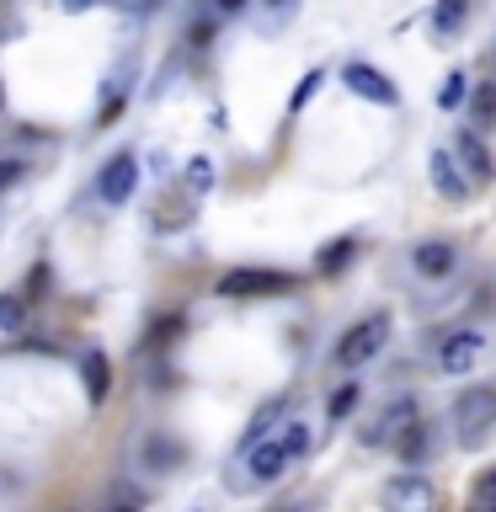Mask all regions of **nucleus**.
Here are the masks:
<instances>
[{"mask_svg":"<svg viewBox=\"0 0 496 512\" xmlns=\"http://www.w3.org/2000/svg\"><path fill=\"white\" fill-rule=\"evenodd\" d=\"M310 454V422H283L272 438H262L256 448H246V486H267V480H278L294 459Z\"/></svg>","mask_w":496,"mask_h":512,"instance_id":"nucleus-1","label":"nucleus"},{"mask_svg":"<svg viewBox=\"0 0 496 512\" xmlns=\"http://www.w3.org/2000/svg\"><path fill=\"white\" fill-rule=\"evenodd\" d=\"M384 342H390V315H363L358 326H347L342 331V342H336V363L342 368H363V363H374Z\"/></svg>","mask_w":496,"mask_h":512,"instance_id":"nucleus-2","label":"nucleus"},{"mask_svg":"<svg viewBox=\"0 0 496 512\" xmlns=\"http://www.w3.org/2000/svg\"><path fill=\"white\" fill-rule=\"evenodd\" d=\"M454 427L464 448H480L496 432V390H464L454 406Z\"/></svg>","mask_w":496,"mask_h":512,"instance_id":"nucleus-3","label":"nucleus"},{"mask_svg":"<svg viewBox=\"0 0 496 512\" xmlns=\"http://www.w3.org/2000/svg\"><path fill=\"white\" fill-rule=\"evenodd\" d=\"M294 288V272H272V267H235L219 278L224 299H267V294H288Z\"/></svg>","mask_w":496,"mask_h":512,"instance_id":"nucleus-4","label":"nucleus"},{"mask_svg":"<svg viewBox=\"0 0 496 512\" xmlns=\"http://www.w3.org/2000/svg\"><path fill=\"white\" fill-rule=\"evenodd\" d=\"M379 507L384 512H438V486L427 475H395L379 491Z\"/></svg>","mask_w":496,"mask_h":512,"instance_id":"nucleus-5","label":"nucleus"},{"mask_svg":"<svg viewBox=\"0 0 496 512\" xmlns=\"http://www.w3.org/2000/svg\"><path fill=\"white\" fill-rule=\"evenodd\" d=\"M480 358H486V336L470 331V326L448 331L443 342H438V368H443V374H470Z\"/></svg>","mask_w":496,"mask_h":512,"instance_id":"nucleus-6","label":"nucleus"},{"mask_svg":"<svg viewBox=\"0 0 496 512\" xmlns=\"http://www.w3.org/2000/svg\"><path fill=\"white\" fill-rule=\"evenodd\" d=\"M342 80H347V91H352V96H363V102H374V107H395V102H400L395 80H390V75H379L374 64H358V59H352L347 70H342Z\"/></svg>","mask_w":496,"mask_h":512,"instance_id":"nucleus-7","label":"nucleus"},{"mask_svg":"<svg viewBox=\"0 0 496 512\" xmlns=\"http://www.w3.org/2000/svg\"><path fill=\"white\" fill-rule=\"evenodd\" d=\"M134 182H139V160L128 155V150H118L102 166V176H96V192H102V203H128V192H134Z\"/></svg>","mask_w":496,"mask_h":512,"instance_id":"nucleus-8","label":"nucleus"},{"mask_svg":"<svg viewBox=\"0 0 496 512\" xmlns=\"http://www.w3.org/2000/svg\"><path fill=\"white\" fill-rule=\"evenodd\" d=\"M427 166H432V187H438L448 203H464V198H470V176L459 171V155H454V150H432Z\"/></svg>","mask_w":496,"mask_h":512,"instance_id":"nucleus-9","label":"nucleus"},{"mask_svg":"<svg viewBox=\"0 0 496 512\" xmlns=\"http://www.w3.org/2000/svg\"><path fill=\"white\" fill-rule=\"evenodd\" d=\"M411 267L422 272V278H448V272L459 267V256H454L448 240H422V246L411 251Z\"/></svg>","mask_w":496,"mask_h":512,"instance_id":"nucleus-10","label":"nucleus"},{"mask_svg":"<svg viewBox=\"0 0 496 512\" xmlns=\"http://www.w3.org/2000/svg\"><path fill=\"white\" fill-rule=\"evenodd\" d=\"M454 155H459V166H464V176H470V182H491V176H496V160H491V150H486L475 134H459Z\"/></svg>","mask_w":496,"mask_h":512,"instance_id":"nucleus-11","label":"nucleus"},{"mask_svg":"<svg viewBox=\"0 0 496 512\" xmlns=\"http://www.w3.org/2000/svg\"><path fill=\"white\" fill-rule=\"evenodd\" d=\"M80 379H86V400L102 406L107 390H112V363L102 358V352H86V358H80Z\"/></svg>","mask_w":496,"mask_h":512,"instance_id":"nucleus-12","label":"nucleus"},{"mask_svg":"<svg viewBox=\"0 0 496 512\" xmlns=\"http://www.w3.org/2000/svg\"><path fill=\"white\" fill-rule=\"evenodd\" d=\"M464 11H470V0H438V6H432V27H438V32H459Z\"/></svg>","mask_w":496,"mask_h":512,"instance_id":"nucleus-13","label":"nucleus"},{"mask_svg":"<svg viewBox=\"0 0 496 512\" xmlns=\"http://www.w3.org/2000/svg\"><path fill=\"white\" fill-rule=\"evenodd\" d=\"M352 251H358V240H352V235H342V240H331V246L320 251V262H315V267H320V272H336V267H342L347 256H352Z\"/></svg>","mask_w":496,"mask_h":512,"instance_id":"nucleus-14","label":"nucleus"},{"mask_svg":"<svg viewBox=\"0 0 496 512\" xmlns=\"http://www.w3.org/2000/svg\"><path fill=\"white\" fill-rule=\"evenodd\" d=\"M27 315V299L22 294H0V331H16Z\"/></svg>","mask_w":496,"mask_h":512,"instance_id":"nucleus-15","label":"nucleus"},{"mask_svg":"<svg viewBox=\"0 0 496 512\" xmlns=\"http://www.w3.org/2000/svg\"><path fill=\"white\" fill-rule=\"evenodd\" d=\"M464 86H470V80H464V70H448V80L438 86V107H459V102H464Z\"/></svg>","mask_w":496,"mask_h":512,"instance_id":"nucleus-16","label":"nucleus"},{"mask_svg":"<svg viewBox=\"0 0 496 512\" xmlns=\"http://www.w3.org/2000/svg\"><path fill=\"white\" fill-rule=\"evenodd\" d=\"M358 395H363L358 384H342V390L331 395V406H326V411H331V422H342V416H347L352 406H358Z\"/></svg>","mask_w":496,"mask_h":512,"instance_id":"nucleus-17","label":"nucleus"},{"mask_svg":"<svg viewBox=\"0 0 496 512\" xmlns=\"http://www.w3.org/2000/svg\"><path fill=\"white\" fill-rule=\"evenodd\" d=\"M475 502H480V507H496V470L475 475Z\"/></svg>","mask_w":496,"mask_h":512,"instance_id":"nucleus-18","label":"nucleus"},{"mask_svg":"<svg viewBox=\"0 0 496 512\" xmlns=\"http://www.w3.org/2000/svg\"><path fill=\"white\" fill-rule=\"evenodd\" d=\"M422 443H427V427L416 422V427L406 432V438H400V454H406V459H422Z\"/></svg>","mask_w":496,"mask_h":512,"instance_id":"nucleus-19","label":"nucleus"},{"mask_svg":"<svg viewBox=\"0 0 496 512\" xmlns=\"http://www.w3.org/2000/svg\"><path fill=\"white\" fill-rule=\"evenodd\" d=\"M475 118H496V86H480L475 91Z\"/></svg>","mask_w":496,"mask_h":512,"instance_id":"nucleus-20","label":"nucleus"},{"mask_svg":"<svg viewBox=\"0 0 496 512\" xmlns=\"http://www.w3.org/2000/svg\"><path fill=\"white\" fill-rule=\"evenodd\" d=\"M16 176H22V160H0V192L16 187Z\"/></svg>","mask_w":496,"mask_h":512,"instance_id":"nucleus-21","label":"nucleus"},{"mask_svg":"<svg viewBox=\"0 0 496 512\" xmlns=\"http://www.w3.org/2000/svg\"><path fill=\"white\" fill-rule=\"evenodd\" d=\"M315 86H320V70L299 80V91H294V107H304V102H310V91H315Z\"/></svg>","mask_w":496,"mask_h":512,"instance_id":"nucleus-22","label":"nucleus"},{"mask_svg":"<svg viewBox=\"0 0 496 512\" xmlns=\"http://www.w3.org/2000/svg\"><path fill=\"white\" fill-rule=\"evenodd\" d=\"M208 171H214V166H208V160H192V187H208V182H214V176H208Z\"/></svg>","mask_w":496,"mask_h":512,"instance_id":"nucleus-23","label":"nucleus"},{"mask_svg":"<svg viewBox=\"0 0 496 512\" xmlns=\"http://www.w3.org/2000/svg\"><path fill=\"white\" fill-rule=\"evenodd\" d=\"M166 336H176V320H160V326H155V336H150V342H155V347H166Z\"/></svg>","mask_w":496,"mask_h":512,"instance_id":"nucleus-24","label":"nucleus"},{"mask_svg":"<svg viewBox=\"0 0 496 512\" xmlns=\"http://www.w3.org/2000/svg\"><path fill=\"white\" fill-rule=\"evenodd\" d=\"M219 11H230V16H235V11H246V0H219Z\"/></svg>","mask_w":496,"mask_h":512,"instance_id":"nucleus-25","label":"nucleus"},{"mask_svg":"<svg viewBox=\"0 0 496 512\" xmlns=\"http://www.w3.org/2000/svg\"><path fill=\"white\" fill-rule=\"evenodd\" d=\"M64 6H70V11H86V6H91V0H64Z\"/></svg>","mask_w":496,"mask_h":512,"instance_id":"nucleus-26","label":"nucleus"},{"mask_svg":"<svg viewBox=\"0 0 496 512\" xmlns=\"http://www.w3.org/2000/svg\"><path fill=\"white\" fill-rule=\"evenodd\" d=\"M112 512H139V507H134V502H118V507H112Z\"/></svg>","mask_w":496,"mask_h":512,"instance_id":"nucleus-27","label":"nucleus"},{"mask_svg":"<svg viewBox=\"0 0 496 512\" xmlns=\"http://www.w3.org/2000/svg\"><path fill=\"white\" fill-rule=\"evenodd\" d=\"M0 107H6V91H0Z\"/></svg>","mask_w":496,"mask_h":512,"instance_id":"nucleus-28","label":"nucleus"},{"mask_svg":"<svg viewBox=\"0 0 496 512\" xmlns=\"http://www.w3.org/2000/svg\"><path fill=\"white\" fill-rule=\"evenodd\" d=\"M480 512H496V507H480Z\"/></svg>","mask_w":496,"mask_h":512,"instance_id":"nucleus-29","label":"nucleus"}]
</instances>
